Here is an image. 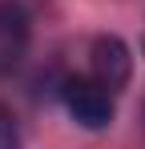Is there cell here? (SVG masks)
I'll list each match as a JSON object with an SVG mask.
<instances>
[{"label": "cell", "instance_id": "cell-2", "mask_svg": "<svg viewBox=\"0 0 145 149\" xmlns=\"http://www.w3.org/2000/svg\"><path fill=\"white\" fill-rule=\"evenodd\" d=\"M89 77H97L105 89H125L129 77H133V56H129V45L121 36H97L89 45Z\"/></svg>", "mask_w": 145, "mask_h": 149}, {"label": "cell", "instance_id": "cell-1", "mask_svg": "<svg viewBox=\"0 0 145 149\" xmlns=\"http://www.w3.org/2000/svg\"><path fill=\"white\" fill-rule=\"evenodd\" d=\"M61 105L69 117L85 129H105L117 113V93L105 89L97 77H65L61 81Z\"/></svg>", "mask_w": 145, "mask_h": 149}, {"label": "cell", "instance_id": "cell-4", "mask_svg": "<svg viewBox=\"0 0 145 149\" xmlns=\"http://www.w3.org/2000/svg\"><path fill=\"white\" fill-rule=\"evenodd\" d=\"M0 149H20V133H16V121L12 113L0 105Z\"/></svg>", "mask_w": 145, "mask_h": 149}, {"label": "cell", "instance_id": "cell-3", "mask_svg": "<svg viewBox=\"0 0 145 149\" xmlns=\"http://www.w3.org/2000/svg\"><path fill=\"white\" fill-rule=\"evenodd\" d=\"M32 20L16 0H0V77H8L28 52Z\"/></svg>", "mask_w": 145, "mask_h": 149}]
</instances>
